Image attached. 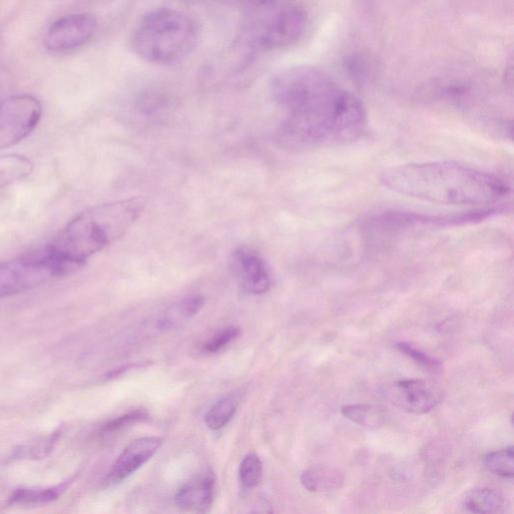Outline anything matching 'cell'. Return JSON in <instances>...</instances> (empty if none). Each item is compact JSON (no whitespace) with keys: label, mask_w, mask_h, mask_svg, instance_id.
<instances>
[{"label":"cell","mask_w":514,"mask_h":514,"mask_svg":"<svg viewBox=\"0 0 514 514\" xmlns=\"http://www.w3.org/2000/svg\"><path fill=\"white\" fill-rule=\"evenodd\" d=\"M380 182L394 193L443 205H494L510 192L499 176L452 161L393 166Z\"/></svg>","instance_id":"cell-2"},{"label":"cell","mask_w":514,"mask_h":514,"mask_svg":"<svg viewBox=\"0 0 514 514\" xmlns=\"http://www.w3.org/2000/svg\"><path fill=\"white\" fill-rule=\"evenodd\" d=\"M380 393L394 407L415 415L430 412L441 399L440 389L425 380L397 381L383 387Z\"/></svg>","instance_id":"cell-7"},{"label":"cell","mask_w":514,"mask_h":514,"mask_svg":"<svg viewBox=\"0 0 514 514\" xmlns=\"http://www.w3.org/2000/svg\"><path fill=\"white\" fill-rule=\"evenodd\" d=\"M67 488V483L50 488H23L15 491L11 503L21 505H42L55 501Z\"/></svg>","instance_id":"cell-17"},{"label":"cell","mask_w":514,"mask_h":514,"mask_svg":"<svg viewBox=\"0 0 514 514\" xmlns=\"http://www.w3.org/2000/svg\"><path fill=\"white\" fill-rule=\"evenodd\" d=\"M214 488V475L206 473L182 486L175 495V503L184 510L206 511L212 504Z\"/></svg>","instance_id":"cell-12"},{"label":"cell","mask_w":514,"mask_h":514,"mask_svg":"<svg viewBox=\"0 0 514 514\" xmlns=\"http://www.w3.org/2000/svg\"><path fill=\"white\" fill-rule=\"evenodd\" d=\"M162 443L163 439L155 436L131 442L112 465L106 483L113 485L128 478L155 455Z\"/></svg>","instance_id":"cell-11"},{"label":"cell","mask_w":514,"mask_h":514,"mask_svg":"<svg viewBox=\"0 0 514 514\" xmlns=\"http://www.w3.org/2000/svg\"><path fill=\"white\" fill-rule=\"evenodd\" d=\"M58 439V433L53 434L50 437L41 439L30 445L24 450H20L18 456L30 457V458H41L46 456L51 449H53L56 440Z\"/></svg>","instance_id":"cell-24"},{"label":"cell","mask_w":514,"mask_h":514,"mask_svg":"<svg viewBox=\"0 0 514 514\" xmlns=\"http://www.w3.org/2000/svg\"><path fill=\"white\" fill-rule=\"evenodd\" d=\"M513 459V447L509 446L488 453L484 458V464L491 473L504 478H512L514 473Z\"/></svg>","instance_id":"cell-19"},{"label":"cell","mask_w":514,"mask_h":514,"mask_svg":"<svg viewBox=\"0 0 514 514\" xmlns=\"http://www.w3.org/2000/svg\"><path fill=\"white\" fill-rule=\"evenodd\" d=\"M143 197H130L97 205L80 213L49 244L52 251L74 271L94 254L122 238L142 216Z\"/></svg>","instance_id":"cell-3"},{"label":"cell","mask_w":514,"mask_h":514,"mask_svg":"<svg viewBox=\"0 0 514 514\" xmlns=\"http://www.w3.org/2000/svg\"><path fill=\"white\" fill-rule=\"evenodd\" d=\"M205 301L202 296L195 295L185 298L178 306L179 313L185 318L196 316L204 307Z\"/></svg>","instance_id":"cell-26"},{"label":"cell","mask_w":514,"mask_h":514,"mask_svg":"<svg viewBox=\"0 0 514 514\" xmlns=\"http://www.w3.org/2000/svg\"><path fill=\"white\" fill-rule=\"evenodd\" d=\"M464 506L466 510L480 514L505 513L509 507L506 498L490 488L471 490L464 498Z\"/></svg>","instance_id":"cell-13"},{"label":"cell","mask_w":514,"mask_h":514,"mask_svg":"<svg viewBox=\"0 0 514 514\" xmlns=\"http://www.w3.org/2000/svg\"><path fill=\"white\" fill-rule=\"evenodd\" d=\"M264 466L261 458L255 454H248L239 467V478L245 488H254L263 478Z\"/></svg>","instance_id":"cell-20"},{"label":"cell","mask_w":514,"mask_h":514,"mask_svg":"<svg viewBox=\"0 0 514 514\" xmlns=\"http://www.w3.org/2000/svg\"><path fill=\"white\" fill-rule=\"evenodd\" d=\"M272 94L285 110L277 139L291 150L353 143L367 131L363 102L318 69H288L272 81Z\"/></svg>","instance_id":"cell-1"},{"label":"cell","mask_w":514,"mask_h":514,"mask_svg":"<svg viewBox=\"0 0 514 514\" xmlns=\"http://www.w3.org/2000/svg\"><path fill=\"white\" fill-rule=\"evenodd\" d=\"M240 335V329L237 327H229L217 333L212 339L205 344L204 351L208 354H215L227 345L232 343Z\"/></svg>","instance_id":"cell-23"},{"label":"cell","mask_w":514,"mask_h":514,"mask_svg":"<svg viewBox=\"0 0 514 514\" xmlns=\"http://www.w3.org/2000/svg\"><path fill=\"white\" fill-rule=\"evenodd\" d=\"M342 414L351 422L369 429L381 427L386 418L380 408L367 404L347 405L342 408Z\"/></svg>","instance_id":"cell-16"},{"label":"cell","mask_w":514,"mask_h":514,"mask_svg":"<svg viewBox=\"0 0 514 514\" xmlns=\"http://www.w3.org/2000/svg\"><path fill=\"white\" fill-rule=\"evenodd\" d=\"M148 417L147 411L138 409L109 421L102 427L101 432L103 435H111L138 422H143Z\"/></svg>","instance_id":"cell-21"},{"label":"cell","mask_w":514,"mask_h":514,"mask_svg":"<svg viewBox=\"0 0 514 514\" xmlns=\"http://www.w3.org/2000/svg\"><path fill=\"white\" fill-rule=\"evenodd\" d=\"M243 2L250 7L264 9L273 6L277 0H243Z\"/></svg>","instance_id":"cell-28"},{"label":"cell","mask_w":514,"mask_h":514,"mask_svg":"<svg viewBox=\"0 0 514 514\" xmlns=\"http://www.w3.org/2000/svg\"><path fill=\"white\" fill-rule=\"evenodd\" d=\"M346 68L353 79L362 82L370 73V63L361 55H353L346 61Z\"/></svg>","instance_id":"cell-25"},{"label":"cell","mask_w":514,"mask_h":514,"mask_svg":"<svg viewBox=\"0 0 514 514\" xmlns=\"http://www.w3.org/2000/svg\"><path fill=\"white\" fill-rule=\"evenodd\" d=\"M195 22L183 13L160 9L144 17L134 30L131 45L136 55L156 65H174L196 47Z\"/></svg>","instance_id":"cell-4"},{"label":"cell","mask_w":514,"mask_h":514,"mask_svg":"<svg viewBox=\"0 0 514 514\" xmlns=\"http://www.w3.org/2000/svg\"><path fill=\"white\" fill-rule=\"evenodd\" d=\"M308 16L300 8H289L281 12L266 28L260 38V46L266 51L290 48L304 36Z\"/></svg>","instance_id":"cell-10"},{"label":"cell","mask_w":514,"mask_h":514,"mask_svg":"<svg viewBox=\"0 0 514 514\" xmlns=\"http://www.w3.org/2000/svg\"><path fill=\"white\" fill-rule=\"evenodd\" d=\"M42 115V103L33 96H16L0 103V149L26 139L37 128Z\"/></svg>","instance_id":"cell-6"},{"label":"cell","mask_w":514,"mask_h":514,"mask_svg":"<svg viewBox=\"0 0 514 514\" xmlns=\"http://www.w3.org/2000/svg\"><path fill=\"white\" fill-rule=\"evenodd\" d=\"M397 348L400 352L411 358L415 363L424 368L426 371L432 373L441 372L442 364L438 360L430 357L420 350H417L412 345L407 343H399L397 344Z\"/></svg>","instance_id":"cell-22"},{"label":"cell","mask_w":514,"mask_h":514,"mask_svg":"<svg viewBox=\"0 0 514 514\" xmlns=\"http://www.w3.org/2000/svg\"><path fill=\"white\" fill-rule=\"evenodd\" d=\"M97 20L90 14H74L55 22L48 30L45 45L52 52H67L83 47L95 36Z\"/></svg>","instance_id":"cell-8"},{"label":"cell","mask_w":514,"mask_h":514,"mask_svg":"<svg viewBox=\"0 0 514 514\" xmlns=\"http://www.w3.org/2000/svg\"><path fill=\"white\" fill-rule=\"evenodd\" d=\"M167 100L158 94H146L140 101L142 111L148 114L155 113L166 105Z\"/></svg>","instance_id":"cell-27"},{"label":"cell","mask_w":514,"mask_h":514,"mask_svg":"<svg viewBox=\"0 0 514 514\" xmlns=\"http://www.w3.org/2000/svg\"><path fill=\"white\" fill-rule=\"evenodd\" d=\"M237 400L234 396H226L216 402L204 418L206 426L213 431L225 427L234 416L237 409Z\"/></svg>","instance_id":"cell-18"},{"label":"cell","mask_w":514,"mask_h":514,"mask_svg":"<svg viewBox=\"0 0 514 514\" xmlns=\"http://www.w3.org/2000/svg\"><path fill=\"white\" fill-rule=\"evenodd\" d=\"M33 171V162L24 156H0V188L27 178Z\"/></svg>","instance_id":"cell-15"},{"label":"cell","mask_w":514,"mask_h":514,"mask_svg":"<svg viewBox=\"0 0 514 514\" xmlns=\"http://www.w3.org/2000/svg\"><path fill=\"white\" fill-rule=\"evenodd\" d=\"M301 481L311 492H329L340 489L345 482V474L338 468L318 466L306 470Z\"/></svg>","instance_id":"cell-14"},{"label":"cell","mask_w":514,"mask_h":514,"mask_svg":"<svg viewBox=\"0 0 514 514\" xmlns=\"http://www.w3.org/2000/svg\"><path fill=\"white\" fill-rule=\"evenodd\" d=\"M230 267L246 293L263 295L271 289L270 271L259 253L246 247L236 248L230 257Z\"/></svg>","instance_id":"cell-9"},{"label":"cell","mask_w":514,"mask_h":514,"mask_svg":"<svg viewBox=\"0 0 514 514\" xmlns=\"http://www.w3.org/2000/svg\"><path fill=\"white\" fill-rule=\"evenodd\" d=\"M73 272L47 245L0 263V299L37 289Z\"/></svg>","instance_id":"cell-5"}]
</instances>
